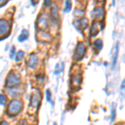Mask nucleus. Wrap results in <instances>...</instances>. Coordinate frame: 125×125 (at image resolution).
I'll use <instances>...</instances> for the list:
<instances>
[{
  "label": "nucleus",
  "instance_id": "f257e3e1",
  "mask_svg": "<svg viewBox=\"0 0 125 125\" xmlns=\"http://www.w3.org/2000/svg\"><path fill=\"white\" fill-rule=\"evenodd\" d=\"M23 104L19 100H13L8 107V114L11 117L17 115L21 111Z\"/></svg>",
  "mask_w": 125,
  "mask_h": 125
},
{
  "label": "nucleus",
  "instance_id": "f03ea898",
  "mask_svg": "<svg viewBox=\"0 0 125 125\" xmlns=\"http://www.w3.org/2000/svg\"><path fill=\"white\" fill-rule=\"evenodd\" d=\"M85 51H86V48H85V46H84V44L83 43H78L77 47H76L75 52H74L73 58L75 60H78V61L82 59L84 53H85Z\"/></svg>",
  "mask_w": 125,
  "mask_h": 125
},
{
  "label": "nucleus",
  "instance_id": "7ed1b4c3",
  "mask_svg": "<svg viewBox=\"0 0 125 125\" xmlns=\"http://www.w3.org/2000/svg\"><path fill=\"white\" fill-rule=\"evenodd\" d=\"M20 83V78L18 75H16L13 72H11L9 74L7 78V85L9 87H14L18 85Z\"/></svg>",
  "mask_w": 125,
  "mask_h": 125
},
{
  "label": "nucleus",
  "instance_id": "20e7f679",
  "mask_svg": "<svg viewBox=\"0 0 125 125\" xmlns=\"http://www.w3.org/2000/svg\"><path fill=\"white\" fill-rule=\"evenodd\" d=\"M10 26L7 20L0 19V36L4 35L9 31Z\"/></svg>",
  "mask_w": 125,
  "mask_h": 125
},
{
  "label": "nucleus",
  "instance_id": "39448f33",
  "mask_svg": "<svg viewBox=\"0 0 125 125\" xmlns=\"http://www.w3.org/2000/svg\"><path fill=\"white\" fill-rule=\"evenodd\" d=\"M40 100H41V95H40L39 91H37V94H33L31 98V106L38 108L40 104Z\"/></svg>",
  "mask_w": 125,
  "mask_h": 125
},
{
  "label": "nucleus",
  "instance_id": "423d86ee",
  "mask_svg": "<svg viewBox=\"0 0 125 125\" xmlns=\"http://www.w3.org/2000/svg\"><path fill=\"white\" fill-rule=\"evenodd\" d=\"M38 61H39V58H38V56L36 55L35 53H32L29 57V59L28 61V66L31 68H33L37 65Z\"/></svg>",
  "mask_w": 125,
  "mask_h": 125
},
{
  "label": "nucleus",
  "instance_id": "0eeeda50",
  "mask_svg": "<svg viewBox=\"0 0 125 125\" xmlns=\"http://www.w3.org/2000/svg\"><path fill=\"white\" fill-rule=\"evenodd\" d=\"M100 29H101V23H94L93 24L91 30H90V35L92 37L97 35L98 33V32L100 31Z\"/></svg>",
  "mask_w": 125,
  "mask_h": 125
},
{
  "label": "nucleus",
  "instance_id": "6e6552de",
  "mask_svg": "<svg viewBox=\"0 0 125 125\" xmlns=\"http://www.w3.org/2000/svg\"><path fill=\"white\" fill-rule=\"evenodd\" d=\"M104 10L103 8H98V9H94L92 13V17L93 18H98V19H101V18L104 17Z\"/></svg>",
  "mask_w": 125,
  "mask_h": 125
},
{
  "label": "nucleus",
  "instance_id": "1a4fd4ad",
  "mask_svg": "<svg viewBox=\"0 0 125 125\" xmlns=\"http://www.w3.org/2000/svg\"><path fill=\"white\" fill-rule=\"evenodd\" d=\"M88 19H82L80 20L76 21V27L78 29H84L88 26Z\"/></svg>",
  "mask_w": 125,
  "mask_h": 125
},
{
  "label": "nucleus",
  "instance_id": "9d476101",
  "mask_svg": "<svg viewBox=\"0 0 125 125\" xmlns=\"http://www.w3.org/2000/svg\"><path fill=\"white\" fill-rule=\"evenodd\" d=\"M81 83H82V77L80 74H78V75H75L73 77V78H72L73 85H74L75 87H78V86H80Z\"/></svg>",
  "mask_w": 125,
  "mask_h": 125
},
{
  "label": "nucleus",
  "instance_id": "9b49d317",
  "mask_svg": "<svg viewBox=\"0 0 125 125\" xmlns=\"http://www.w3.org/2000/svg\"><path fill=\"white\" fill-rule=\"evenodd\" d=\"M38 24L40 26L41 28H46L48 25V19L46 17H44V15L41 16L39 19V22H38Z\"/></svg>",
  "mask_w": 125,
  "mask_h": 125
},
{
  "label": "nucleus",
  "instance_id": "f8f14e48",
  "mask_svg": "<svg viewBox=\"0 0 125 125\" xmlns=\"http://www.w3.org/2000/svg\"><path fill=\"white\" fill-rule=\"evenodd\" d=\"M29 31L28 30H26V29H23V31H22V33L21 34H20V36L19 37V42H23V41H25V40H27L28 39V38H29Z\"/></svg>",
  "mask_w": 125,
  "mask_h": 125
},
{
  "label": "nucleus",
  "instance_id": "ddd939ff",
  "mask_svg": "<svg viewBox=\"0 0 125 125\" xmlns=\"http://www.w3.org/2000/svg\"><path fill=\"white\" fill-rule=\"evenodd\" d=\"M71 8H72V3H71V0H66L65 2V9H64V11L66 13L69 12L71 10Z\"/></svg>",
  "mask_w": 125,
  "mask_h": 125
},
{
  "label": "nucleus",
  "instance_id": "4468645a",
  "mask_svg": "<svg viewBox=\"0 0 125 125\" xmlns=\"http://www.w3.org/2000/svg\"><path fill=\"white\" fill-rule=\"evenodd\" d=\"M94 46H95L98 50H101L103 48V41L101 39H97L96 41L94 42Z\"/></svg>",
  "mask_w": 125,
  "mask_h": 125
},
{
  "label": "nucleus",
  "instance_id": "2eb2a0df",
  "mask_svg": "<svg viewBox=\"0 0 125 125\" xmlns=\"http://www.w3.org/2000/svg\"><path fill=\"white\" fill-rule=\"evenodd\" d=\"M52 16H53V18L54 19H56V20L58 19V11L57 8H56V6L52 9Z\"/></svg>",
  "mask_w": 125,
  "mask_h": 125
},
{
  "label": "nucleus",
  "instance_id": "dca6fc26",
  "mask_svg": "<svg viewBox=\"0 0 125 125\" xmlns=\"http://www.w3.org/2000/svg\"><path fill=\"white\" fill-rule=\"evenodd\" d=\"M23 55H24V53H23V51L18 52L17 54H16V56H15V60H16L17 62L20 61V60H21L22 58H23Z\"/></svg>",
  "mask_w": 125,
  "mask_h": 125
},
{
  "label": "nucleus",
  "instance_id": "f3484780",
  "mask_svg": "<svg viewBox=\"0 0 125 125\" xmlns=\"http://www.w3.org/2000/svg\"><path fill=\"white\" fill-rule=\"evenodd\" d=\"M118 43H117L116 48H115V53H114V60H113V65L116 63V59H117V56H118Z\"/></svg>",
  "mask_w": 125,
  "mask_h": 125
},
{
  "label": "nucleus",
  "instance_id": "a211bd4d",
  "mask_svg": "<svg viewBox=\"0 0 125 125\" xmlns=\"http://www.w3.org/2000/svg\"><path fill=\"white\" fill-rule=\"evenodd\" d=\"M6 102H7V98L3 94H0V105H4Z\"/></svg>",
  "mask_w": 125,
  "mask_h": 125
},
{
  "label": "nucleus",
  "instance_id": "6ab92c4d",
  "mask_svg": "<svg viewBox=\"0 0 125 125\" xmlns=\"http://www.w3.org/2000/svg\"><path fill=\"white\" fill-rule=\"evenodd\" d=\"M47 100L48 102L51 101V93H50L49 90H47Z\"/></svg>",
  "mask_w": 125,
  "mask_h": 125
},
{
  "label": "nucleus",
  "instance_id": "aec40b11",
  "mask_svg": "<svg viewBox=\"0 0 125 125\" xmlns=\"http://www.w3.org/2000/svg\"><path fill=\"white\" fill-rule=\"evenodd\" d=\"M115 115H116L115 108H112V121H114V118H115Z\"/></svg>",
  "mask_w": 125,
  "mask_h": 125
},
{
  "label": "nucleus",
  "instance_id": "412c9836",
  "mask_svg": "<svg viewBox=\"0 0 125 125\" xmlns=\"http://www.w3.org/2000/svg\"><path fill=\"white\" fill-rule=\"evenodd\" d=\"M44 4L46 7H49L51 5V0H44Z\"/></svg>",
  "mask_w": 125,
  "mask_h": 125
},
{
  "label": "nucleus",
  "instance_id": "4be33fe9",
  "mask_svg": "<svg viewBox=\"0 0 125 125\" xmlns=\"http://www.w3.org/2000/svg\"><path fill=\"white\" fill-rule=\"evenodd\" d=\"M14 47H13H13H12V50H11V53H10V58H13V53H14Z\"/></svg>",
  "mask_w": 125,
  "mask_h": 125
},
{
  "label": "nucleus",
  "instance_id": "5701e85b",
  "mask_svg": "<svg viewBox=\"0 0 125 125\" xmlns=\"http://www.w3.org/2000/svg\"><path fill=\"white\" fill-rule=\"evenodd\" d=\"M39 0H31V2H32V3H33V5L37 4L38 2H39Z\"/></svg>",
  "mask_w": 125,
  "mask_h": 125
},
{
  "label": "nucleus",
  "instance_id": "b1692460",
  "mask_svg": "<svg viewBox=\"0 0 125 125\" xmlns=\"http://www.w3.org/2000/svg\"><path fill=\"white\" fill-rule=\"evenodd\" d=\"M6 2H7V0H0V6L3 5L6 3Z\"/></svg>",
  "mask_w": 125,
  "mask_h": 125
},
{
  "label": "nucleus",
  "instance_id": "393cba45",
  "mask_svg": "<svg viewBox=\"0 0 125 125\" xmlns=\"http://www.w3.org/2000/svg\"><path fill=\"white\" fill-rule=\"evenodd\" d=\"M0 125H9V124L7 122H5V121H3V122H1Z\"/></svg>",
  "mask_w": 125,
  "mask_h": 125
},
{
  "label": "nucleus",
  "instance_id": "a878e982",
  "mask_svg": "<svg viewBox=\"0 0 125 125\" xmlns=\"http://www.w3.org/2000/svg\"><path fill=\"white\" fill-rule=\"evenodd\" d=\"M121 88H122L123 90H124V81H123V83H122V85H121Z\"/></svg>",
  "mask_w": 125,
  "mask_h": 125
}]
</instances>
